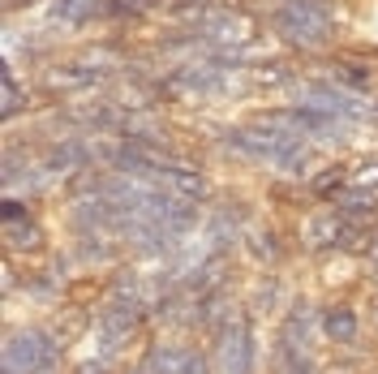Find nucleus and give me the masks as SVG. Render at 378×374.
Instances as JSON below:
<instances>
[{
    "label": "nucleus",
    "instance_id": "obj_5",
    "mask_svg": "<svg viewBox=\"0 0 378 374\" xmlns=\"http://www.w3.org/2000/svg\"><path fill=\"white\" fill-rule=\"evenodd\" d=\"M220 366L228 374H245V366H249V332L241 323H232L224 332V340H220Z\"/></svg>",
    "mask_w": 378,
    "mask_h": 374
},
{
    "label": "nucleus",
    "instance_id": "obj_13",
    "mask_svg": "<svg viewBox=\"0 0 378 374\" xmlns=\"http://www.w3.org/2000/svg\"><path fill=\"white\" fill-rule=\"evenodd\" d=\"M361 185H378V168H365L361 173Z\"/></svg>",
    "mask_w": 378,
    "mask_h": 374
},
{
    "label": "nucleus",
    "instance_id": "obj_14",
    "mask_svg": "<svg viewBox=\"0 0 378 374\" xmlns=\"http://www.w3.org/2000/svg\"><path fill=\"white\" fill-rule=\"evenodd\" d=\"M5 374H13V370H5Z\"/></svg>",
    "mask_w": 378,
    "mask_h": 374
},
{
    "label": "nucleus",
    "instance_id": "obj_12",
    "mask_svg": "<svg viewBox=\"0 0 378 374\" xmlns=\"http://www.w3.org/2000/svg\"><path fill=\"white\" fill-rule=\"evenodd\" d=\"M185 374H211V370H206V357H202V353H189V357H185Z\"/></svg>",
    "mask_w": 378,
    "mask_h": 374
},
{
    "label": "nucleus",
    "instance_id": "obj_1",
    "mask_svg": "<svg viewBox=\"0 0 378 374\" xmlns=\"http://www.w3.org/2000/svg\"><path fill=\"white\" fill-rule=\"evenodd\" d=\"M271 22L297 47H318V43H327L331 30H336V18H331V9L322 5V0H284Z\"/></svg>",
    "mask_w": 378,
    "mask_h": 374
},
{
    "label": "nucleus",
    "instance_id": "obj_11",
    "mask_svg": "<svg viewBox=\"0 0 378 374\" xmlns=\"http://www.w3.org/2000/svg\"><path fill=\"white\" fill-rule=\"evenodd\" d=\"M99 74L95 69H57L52 74V82H95Z\"/></svg>",
    "mask_w": 378,
    "mask_h": 374
},
{
    "label": "nucleus",
    "instance_id": "obj_7",
    "mask_svg": "<svg viewBox=\"0 0 378 374\" xmlns=\"http://www.w3.org/2000/svg\"><path fill=\"white\" fill-rule=\"evenodd\" d=\"M99 9V0H57V18L61 22H82Z\"/></svg>",
    "mask_w": 378,
    "mask_h": 374
},
{
    "label": "nucleus",
    "instance_id": "obj_4",
    "mask_svg": "<svg viewBox=\"0 0 378 374\" xmlns=\"http://www.w3.org/2000/svg\"><path fill=\"white\" fill-rule=\"evenodd\" d=\"M211 43H245L249 35H254V22H245L241 13H211V18H202V26H198Z\"/></svg>",
    "mask_w": 378,
    "mask_h": 374
},
{
    "label": "nucleus",
    "instance_id": "obj_10",
    "mask_svg": "<svg viewBox=\"0 0 378 374\" xmlns=\"http://www.w3.org/2000/svg\"><path fill=\"white\" fill-rule=\"evenodd\" d=\"M78 164H86L82 146H65V151H57V155H52V168H78Z\"/></svg>",
    "mask_w": 378,
    "mask_h": 374
},
{
    "label": "nucleus",
    "instance_id": "obj_3",
    "mask_svg": "<svg viewBox=\"0 0 378 374\" xmlns=\"http://www.w3.org/2000/svg\"><path fill=\"white\" fill-rule=\"evenodd\" d=\"M301 99H305V108H318V112H327V117H348V121H361L365 117V103H357V99H348V95H340L331 86H305Z\"/></svg>",
    "mask_w": 378,
    "mask_h": 374
},
{
    "label": "nucleus",
    "instance_id": "obj_6",
    "mask_svg": "<svg viewBox=\"0 0 378 374\" xmlns=\"http://www.w3.org/2000/svg\"><path fill=\"white\" fill-rule=\"evenodd\" d=\"M353 332H357L353 310H331V314H327V336H331V340H353Z\"/></svg>",
    "mask_w": 378,
    "mask_h": 374
},
{
    "label": "nucleus",
    "instance_id": "obj_8",
    "mask_svg": "<svg viewBox=\"0 0 378 374\" xmlns=\"http://www.w3.org/2000/svg\"><path fill=\"white\" fill-rule=\"evenodd\" d=\"M142 374H177V366H172V353H164V349H155L146 361H142Z\"/></svg>",
    "mask_w": 378,
    "mask_h": 374
},
{
    "label": "nucleus",
    "instance_id": "obj_2",
    "mask_svg": "<svg viewBox=\"0 0 378 374\" xmlns=\"http://www.w3.org/2000/svg\"><path fill=\"white\" fill-rule=\"evenodd\" d=\"M57 366V344H52L43 332H18L5 344V370L13 374H47Z\"/></svg>",
    "mask_w": 378,
    "mask_h": 374
},
{
    "label": "nucleus",
    "instance_id": "obj_9",
    "mask_svg": "<svg viewBox=\"0 0 378 374\" xmlns=\"http://www.w3.org/2000/svg\"><path fill=\"white\" fill-rule=\"evenodd\" d=\"M340 189H344V173H340V168L322 173V177L314 181V194H322V198H331V194H340Z\"/></svg>",
    "mask_w": 378,
    "mask_h": 374
}]
</instances>
